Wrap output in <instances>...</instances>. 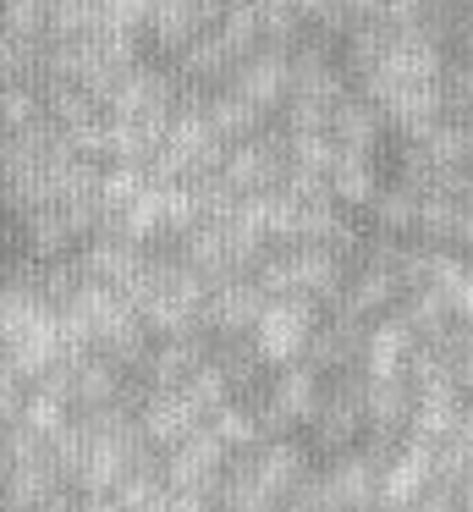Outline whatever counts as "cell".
<instances>
[{"label": "cell", "mask_w": 473, "mask_h": 512, "mask_svg": "<svg viewBox=\"0 0 473 512\" xmlns=\"http://www.w3.org/2000/svg\"><path fill=\"white\" fill-rule=\"evenodd\" d=\"M204 314H209V325H215L220 336L253 331L259 314H264V287L259 281H220V287L204 298Z\"/></svg>", "instance_id": "4"}, {"label": "cell", "mask_w": 473, "mask_h": 512, "mask_svg": "<svg viewBox=\"0 0 473 512\" xmlns=\"http://www.w3.org/2000/svg\"><path fill=\"white\" fill-rule=\"evenodd\" d=\"M22 397H28V391H22V375H6V380H0V430L22 419Z\"/></svg>", "instance_id": "7"}, {"label": "cell", "mask_w": 473, "mask_h": 512, "mask_svg": "<svg viewBox=\"0 0 473 512\" xmlns=\"http://www.w3.org/2000/svg\"><path fill=\"white\" fill-rule=\"evenodd\" d=\"M270 424L275 430H292V424H314V413H319V386H314V375L308 369H286L281 380H275V391H270Z\"/></svg>", "instance_id": "5"}, {"label": "cell", "mask_w": 473, "mask_h": 512, "mask_svg": "<svg viewBox=\"0 0 473 512\" xmlns=\"http://www.w3.org/2000/svg\"><path fill=\"white\" fill-rule=\"evenodd\" d=\"M226 474V441L215 430H193L171 446V463H165V479L176 490H204Z\"/></svg>", "instance_id": "2"}, {"label": "cell", "mask_w": 473, "mask_h": 512, "mask_svg": "<svg viewBox=\"0 0 473 512\" xmlns=\"http://www.w3.org/2000/svg\"><path fill=\"white\" fill-rule=\"evenodd\" d=\"M77 512H127V507H121L116 496H88V501H83V507H77Z\"/></svg>", "instance_id": "8"}, {"label": "cell", "mask_w": 473, "mask_h": 512, "mask_svg": "<svg viewBox=\"0 0 473 512\" xmlns=\"http://www.w3.org/2000/svg\"><path fill=\"white\" fill-rule=\"evenodd\" d=\"M6 375H17V369H11V353L0 347V380H6Z\"/></svg>", "instance_id": "10"}, {"label": "cell", "mask_w": 473, "mask_h": 512, "mask_svg": "<svg viewBox=\"0 0 473 512\" xmlns=\"http://www.w3.org/2000/svg\"><path fill=\"white\" fill-rule=\"evenodd\" d=\"M6 474H11V452H6V441H0V485H6Z\"/></svg>", "instance_id": "9"}, {"label": "cell", "mask_w": 473, "mask_h": 512, "mask_svg": "<svg viewBox=\"0 0 473 512\" xmlns=\"http://www.w3.org/2000/svg\"><path fill=\"white\" fill-rule=\"evenodd\" d=\"M198 419H204V408H198L182 386H160L149 402H143V435L160 441V446H176L182 435H193Z\"/></svg>", "instance_id": "3"}, {"label": "cell", "mask_w": 473, "mask_h": 512, "mask_svg": "<svg viewBox=\"0 0 473 512\" xmlns=\"http://www.w3.org/2000/svg\"><path fill=\"white\" fill-rule=\"evenodd\" d=\"M308 336H314V314L297 298L264 303L259 325H253V347H259V358H270V364H292L308 347Z\"/></svg>", "instance_id": "1"}, {"label": "cell", "mask_w": 473, "mask_h": 512, "mask_svg": "<svg viewBox=\"0 0 473 512\" xmlns=\"http://www.w3.org/2000/svg\"><path fill=\"white\" fill-rule=\"evenodd\" d=\"M22 424H28V430H39L44 441H50L55 430H66V424H72V419H66V397H55L50 386L28 391V397H22Z\"/></svg>", "instance_id": "6"}]
</instances>
